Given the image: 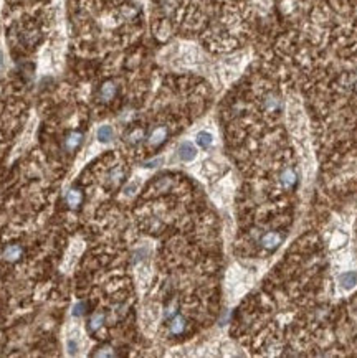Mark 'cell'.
<instances>
[{"mask_svg": "<svg viewBox=\"0 0 357 358\" xmlns=\"http://www.w3.org/2000/svg\"><path fill=\"white\" fill-rule=\"evenodd\" d=\"M178 159L182 160V162H192V160L197 157V149H195V146L192 142H182L180 146H178Z\"/></svg>", "mask_w": 357, "mask_h": 358, "instance_id": "6da1fadb", "label": "cell"}, {"mask_svg": "<svg viewBox=\"0 0 357 358\" xmlns=\"http://www.w3.org/2000/svg\"><path fill=\"white\" fill-rule=\"evenodd\" d=\"M281 241H283V236L280 233H276V231H269V233H267L263 238H261L260 244L265 248V250L273 251V250H276V248L280 246Z\"/></svg>", "mask_w": 357, "mask_h": 358, "instance_id": "7a4b0ae2", "label": "cell"}, {"mask_svg": "<svg viewBox=\"0 0 357 358\" xmlns=\"http://www.w3.org/2000/svg\"><path fill=\"white\" fill-rule=\"evenodd\" d=\"M280 180L285 189H294L298 185V172L294 168H285L280 173Z\"/></svg>", "mask_w": 357, "mask_h": 358, "instance_id": "3957f363", "label": "cell"}, {"mask_svg": "<svg viewBox=\"0 0 357 358\" xmlns=\"http://www.w3.org/2000/svg\"><path fill=\"white\" fill-rule=\"evenodd\" d=\"M339 284H341L344 289H352V287H356L357 271H347V273H342L341 276H339Z\"/></svg>", "mask_w": 357, "mask_h": 358, "instance_id": "277c9868", "label": "cell"}, {"mask_svg": "<svg viewBox=\"0 0 357 358\" xmlns=\"http://www.w3.org/2000/svg\"><path fill=\"white\" fill-rule=\"evenodd\" d=\"M96 137H98L99 142L108 144V142L112 141V137H114V130H112L111 126H108V124L106 126H99V129L96 132Z\"/></svg>", "mask_w": 357, "mask_h": 358, "instance_id": "5b68a950", "label": "cell"}, {"mask_svg": "<svg viewBox=\"0 0 357 358\" xmlns=\"http://www.w3.org/2000/svg\"><path fill=\"white\" fill-rule=\"evenodd\" d=\"M171 332L174 335H180L182 332L185 330V327H187V322H185V318L182 317V316H174L172 317V320H171Z\"/></svg>", "mask_w": 357, "mask_h": 358, "instance_id": "8992f818", "label": "cell"}, {"mask_svg": "<svg viewBox=\"0 0 357 358\" xmlns=\"http://www.w3.org/2000/svg\"><path fill=\"white\" fill-rule=\"evenodd\" d=\"M165 139H167V129L165 127H157L154 130V132L151 134V137H149V142H151V146H160Z\"/></svg>", "mask_w": 357, "mask_h": 358, "instance_id": "52a82bcc", "label": "cell"}, {"mask_svg": "<svg viewBox=\"0 0 357 358\" xmlns=\"http://www.w3.org/2000/svg\"><path fill=\"white\" fill-rule=\"evenodd\" d=\"M195 141H197L199 147H202V149H208V147L213 144V135L210 132H207V130H200L197 134V137H195Z\"/></svg>", "mask_w": 357, "mask_h": 358, "instance_id": "ba28073f", "label": "cell"}, {"mask_svg": "<svg viewBox=\"0 0 357 358\" xmlns=\"http://www.w3.org/2000/svg\"><path fill=\"white\" fill-rule=\"evenodd\" d=\"M114 94H116V84H114V83H111V81L104 83L101 91H99V96H101L103 101H110V99L114 98Z\"/></svg>", "mask_w": 357, "mask_h": 358, "instance_id": "9c48e42d", "label": "cell"}, {"mask_svg": "<svg viewBox=\"0 0 357 358\" xmlns=\"http://www.w3.org/2000/svg\"><path fill=\"white\" fill-rule=\"evenodd\" d=\"M20 256H22V248L17 246V244H12V246H8L7 250L3 251V257H5L7 261H17Z\"/></svg>", "mask_w": 357, "mask_h": 358, "instance_id": "30bf717a", "label": "cell"}, {"mask_svg": "<svg viewBox=\"0 0 357 358\" xmlns=\"http://www.w3.org/2000/svg\"><path fill=\"white\" fill-rule=\"evenodd\" d=\"M81 200H83V195H81V191H78V190H69L68 191V195H67V202L68 205L71 208H76L78 205L81 203Z\"/></svg>", "mask_w": 357, "mask_h": 358, "instance_id": "8fae6325", "label": "cell"}, {"mask_svg": "<svg viewBox=\"0 0 357 358\" xmlns=\"http://www.w3.org/2000/svg\"><path fill=\"white\" fill-rule=\"evenodd\" d=\"M81 141H83V135L80 134V132H73V134H69L68 137H67V147L69 150H75L78 146H80L81 144Z\"/></svg>", "mask_w": 357, "mask_h": 358, "instance_id": "7c38bea8", "label": "cell"}, {"mask_svg": "<svg viewBox=\"0 0 357 358\" xmlns=\"http://www.w3.org/2000/svg\"><path fill=\"white\" fill-rule=\"evenodd\" d=\"M281 106V101L278 99L276 94H268L267 96V101H265V107L268 109V111H276L278 107Z\"/></svg>", "mask_w": 357, "mask_h": 358, "instance_id": "4fadbf2b", "label": "cell"}, {"mask_svg": "<svg viewBox=\"0 0 357 358\" xmlns=\"http://www.w3.org/2000/svg\"><path fill=\"white\" fill-rule=\"evenodd\" d=\"M103 322H104V314H101V312H99V314H94V316L91 317L89 325H88V327H89V330H91V332L98 330L99 327L103 325Z\"/></svg>", "mask_w": 357, "mask_h": 358, "instance_id": "5bb4252c", "label": "cell"}, {"mask_svg": "<svg viewBox=\"0 0 357 358\" xmlns=\"http://www.w3.org/2000/svg\"><path fill=\"white\" fill-rule=\"evenodd\" d=\"M67 347H68V353L69 355H75L78 352V348H80V342H78V335H71V337H68L67 340Z\"/></svg>", "mask_w": 357, "mask_h": 358, "instance_id": "9a60e30c", "label": "cell"}, {"mask_svg": "<svg viewBox=\"0 0 357 358\" xmlns=\"http://www.w3.org/2000/svg\"><path fill=\"white\" fill-rule=\"evenodd\" d=\"M85 307H86L85 302H78L75 307H73V317H81L83 314H85Z\"/></svg>", "mask_w": 357, "mask_h": 358, "instance_id": "2e32d148", "label": "cell"}, {"mask_svg": "<svg viewBox=\"0 0 357 358\" xmlns=\"http://www.w3.org/2000/svg\"><path fill=\"white\" fill-rule=\"evenodd\" d=\"M142 137H144V132H142V130H136V132H133V134H131V142H134V144H136V142L141 141Z\"/></svg>", "mask_w": 357, "mask_h": 358, "instance_id": "e0dca14e", "label": "cell"}, {"mask_svg": "<svg viewBox=\"0 0 357 358\" xmlns=\"http://www.w3.org/2000/svg\"><path fill=\"white\" fill-rule=\"evenodd\" d=\"M3 66H5V60H3V53H2V50H0V71L3 69Z\"/></svg>", "mask_w": 357, "mask_h": 358, "instance_id": "ac0fdd59", "label": "cell"}]
</instances>
